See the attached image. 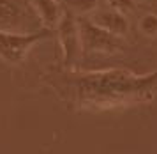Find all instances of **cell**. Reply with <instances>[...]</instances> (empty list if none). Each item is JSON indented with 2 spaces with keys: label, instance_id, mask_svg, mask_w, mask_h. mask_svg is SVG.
<instances>
[{
  "label": "cell",
  "instance_id": "cell-1",
  "mask_svg": "<svg viewBox=\"0 0 157 154\" xmlns=\"http://www.w3.org/2000/svg\"><path fill=\"white\" fill-rule=\"evenodd\" d=\"M48 83L74 108L102 112L154 101L157 96V69L148 75H134L124 69H53Z\"/></svg>",
  "mask_w": 157,
  "mask_h": 154
},
{
  "label": "cell",
  "instance_id": "cell-6",
  "mask_svg": "<svg viewBox=\"0 0 157 154\" xmlns=\"http://www.w3.org/2000/svg\"><path fill=\"white\" fill-rule=\"evenodd\" d=\"M92 16H88L90 20L99 25V27L109 30L111 34L120 35V37H125L129 34V20L125 14L118 13L115 9H99V11H94L90 13Z\"/></svg>",
  "mask_w": 157,
  "mask_h": 154
},
{
  "label": "cell",
  "instance_id": "cell-12",
  "mask_svg": "<svg viewBox=\"0 0 157 154\" xmlns=\"http://www.w3.org/2000/svg\"><path fill=\"white\" fill-rule=\"evenodd\" d=\"M58 2H62V0H58Z\"/></svg>",
  "mask_w": 157,
  "mask_h": 154
},
{
  "label": "cell",
  "instance_id": "cell-9",
  "mask_svg": "<svg viewBox=\"0 0 157 154\" xmlns=\"http://www.w3.org/2000/svg\"><path fill=\"white\" fill-rule=\"evenodd\" d=\"M106 4L111 9L125 14V16L138 11V9H141V2H138V0H106Z\"/></svg>",
  "mask_w": 157,
  "mask_h": 154
},
{
  "label": "cell",
  "instance_id": "cell-8",
  "mask_svg": "<svg viewBox=\"0 0 157 154\" xmlns=\"http://www.w3.org/2000/svg\"><path fill=\"white\" fill-rule=\"evenodd\" d=\"M62 6L72 11L76 16H88L95 11L97 0H62Z\"/></svg>",
  "mask_w": 157,
  "mask_h": 154
},
{
  "label": "cell",
  "instance_id": "cell-2",
  "mask_svg": "<svg viewBox=\"0 0 157 154\" xmlns=\"http://www.w3.org/2000/svg\"><path fill=\"white\" fill-rule=\"evenodd\" d=\"M53 35V28H39L36 32H7L0 30V59L6 64L16 66L25 60L37 43Z\"/></svg>",
  "mask_w": 157,
  "mask_h": 154
},
{
  "label": "cell",
  "instance_id": "cell-5",
  "mask_svg": "<svg viewBox=\"0 0 157 154\" xmlns=\"http://www.w3.org/2000/svg\"><path fill=\"white\" fill-rule=\"evenodd\" d=\"M43 28L36 11L29 13L18 0H0V30L36 32Z\"/></svg>",
  "mask_w": 157,
  "mask_h": 154
},
{
  "label": "cell",
  "instance_id": "cell-10",
  "mask_svg": "<svg viewBox=\"0 0 157 154\" xmlns=\"http://www.w3.org/2000/svg\"><path fill=\"white\" fill-rule=\"evenodd\" d=\"M140 30H141L145 35H150L154 37L157 35V14H145L140 18Z\"/></svg>",
  "mask_w": 157,
  "mask_h": 154
},
{
  "label": "cell",
  "instance_id": "cell-7",
  "mask_svg": "<svg viewBox=\"0 0 157 154\" xmlns=\"http://www.w3.org/2000/svg\"><path fill=\"white\" fill-rule=\"evenodd\" d=\"M30 4L36 11L37 18L41 20V25L46 28H55L64 16V6L58 0H30Z\"/></svg>",
  "mask_w": 157,
  "mask_h": 154
},
{
  "label": "cell",
  "instance_id": "cell-3",
  "mask_svg": "<svg viewBox=\"0 0 157 154\" xmlns=\"http://www.w3.org/2000/svg\"><path fill=\"white\" fill-rule=\"evenodd\" d=\"M83 53H117L124 50V37L95 25L88 16H78Z\"/></svg>",
  "mask_w": 157,
  "mask_h": 154
},
{
  "label": "cell",
  "instance_id": "cell-11",
  "mask_svg": "<svg viewBox=\"0 0 157 154\" xmlns=\"http://www.w3.org/2000/svg\"><path fill=\"white\" fill-rule=\"evenodd\" d=\"M138 2H141V4H143V2H148V0H138Z\"/></svg>",
  "mask_w": 157,
  "mask_h": 154
},
{
  "label": "cell",
  "instance_id": "cell-4",
  "mask_svg": "<svg viewBox=\"0 0 157 154\" xmlns=\"http://www.w3.org/2000/svg\"><path fill=\"white\" fill-rule=\"evenodd\" d=\"M55 30L58 34V41H60L62 53H64V67L65 69H76L79 59L83 55L78 16L72 11L65 9L64 16H62V20H60V23Z\"/></svg>",
  "mask_w": 157,
  "mask_h": 154
}]
</instances>
